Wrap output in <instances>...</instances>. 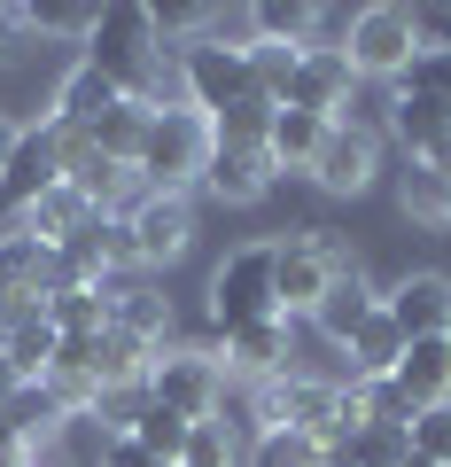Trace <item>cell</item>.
<instances>
[{
    "label": "cell",
    "mask_w": 451,
    "mask_h": 467,
    "mask_svg": "<svg viewBox=\"0 0 451 467\" xmlns=\"http://www.w3.org/2000/svg\"><path fill=\"white\" fill-rule=\"evenodd\" d=\"M374 171H382V133L358 125V117H334L327 140H319V156H312V180L327 187V195H366Z\"/></svg>",
    "instance_id": "9c48e42d"
},
{
    "label": "cell",
    "mask_w": 451,
    "mask_h": 467,
    "mask_svg": "<svg viewBox=\"0 0 451 467\" xmlns=\"http://www.w3.org/2000/svg\"><path fill=\"white\" fill-rule=\"evenodd\" d=\"M24 32H32L24 8H0V63H16V55H24Z\"/></svg>",
    "instance_id": "d590c367"
},
{
    "label": "cell",
    "mask_w": 451,
    "mask_h": 467,
    "mask_svg": "<svg viewBox=\"0 0 451 467\" xmlns=\"http://www.w3.org/2000/svg\"><path fill=\"white\" fill-rule=\"evenodd\" d=\"M319 140H327V117H312V109H272L265 156H272V171H312Z\"/></svg>",
    "instance_id": "d6986e66"
},
{
    "label": "cell",
    "mask_w": 451,
    "mask_h": 467,
    "mask_svg": "<svg viewBox=\"0 0 451 467\" xmlns=\"http://www.w3.org/2000/svg\"><path fill=\"white\" fill-rule=\"evenodd\" d=\"M24 24H32V32H55V39H94L101 8H78V0H39V8H24Z\"/></svg>",
    "instance_id": "1f68e13d"
},
{
    "label": "cell",
    "mask_w": 451,
    "mask_h": 467,
    "mask_svg": "<svg viewBox=\"0 0 451 467\" xmlns=\"http://www.w3.org/2000/svg\"><path fill=\"white\" fill-rule=\"evenodd\" d=\"M218 156V125L202 109H187V101H171V109H149V140H140V187L149 195H187V187L210 171Z\"/></svg>",
    "instance_id": "6da1fadb"
},
{
    "label": "cell",
    "mask_w": 451,
    "mask_h": 467,
    "mask_svg": "<svg viewBox=\"0 0 451 467\" xmlns=\"http://www.w3.org/2000/svg\"><path fill=\"white\" fill-rule=\"evenodd\" d=\"M125 234H133V265H179L195 250V202L187 195H133L125 202Z\"/></svg>",
    "instance_id": "ba28073f"
},
{
    "label": "cell",
    "mask_w": 451,
    "mask_h": 467,
    "mask_svg": "<svg viewBox=\"0 0 451 467\" xmlns=\"http://www.w3.org/2000/svg\"><path fill=\"white\" fill-rule=\"evenodd\" d=\"M55 288H63L55 250L39 242V234L8 226V234H0V304H16V296H55Z\"/></svg>",
    "instance_id": "7c38bea8"
},
{
    "label": "cell",
    "mask_w": 451,
    "mask_h": 467,
    "mask_svg": "<svg viewBox=\"0 0 451 467\" xmlns=\"http://www.w3.org/2000/svg\"><path fill=\"white\" fill-rule=\"evenodd\" d=\"M16 467H32V460H16Z\"/></svg>",
    "instance_id": "60d3db41"
},
{
    "label": "cell",
    "mask_w": 451,
    "mask_h": 467,
    "mask_svg": "<svg viewBox=\"0 0 451 467\" xmlns=\"http://www.w3.org/2000/svg\"><path fill=\"white\" fill-rule=\"evenodd\" d=\"M179 467H241V444H234V429L226 420H195L187 429V444H179Z\"/></svg>",
    "instance_id": "83f0119b"
},
{
    "label": "cell",
    "mask_w": 451,
    "mask_h": 467,
    "mask_svg": "<svg viewBox=\"0 0 451 467\" xmlns=\"http://www.w3.org/2000/svg\"><path fill=\"white\" fill-rule=\"evenodd\" d=\"M374 312H382V288H374L358 265H343V273L327 281V296H319L312 327L327 335V343H351V335H358V319H374Z\"/></svg>",
    "instance_id": "9a60e30c"
},
{
    "label": "cell",
    "mask_w": 451,
    "mask_h": 467,
    "mask_svg": "<svg viewBox=\"0 0 451 467\" xmlns=\"http://www.w3.org/2000/svg\"><path fill=\"white\" fill-rule=\"evenodd\" d=\"M327 467H334V460H327Z\"/></svg>",
    "instance_id": "b9f144b4"
},
{
    "label": "cell",
    "mask_w": 451,
    "mask_h": 467,
    "mask_svg": "<svg viewBox=\"0 0 451 467\" xmlns=\"http://www.w3.org/2000/svg\"><path fill=\"white\" fill-rule=\"evenodd\" d=\"M101 467H171V460H156V451L133 444V436H101Z\"/></svg>",
    "instance_id": "e575fe53"
},
{
    "label": "cell",
    "mask_w": 451,
    "mask_h": 467,
    "mask_svg": "<svg viewBox=\"0 0 451 467\" xmlns=\"http://www.w3.org/2000/svg\"><path fill=\"white\" fill-rule=\"evenodd\" d=\"M63 164H70V133H63V125H55V117L24 125L16 156H8V171H0V202H8V211H32V202L63 180Z\"/></svg>",
    "instance_id": "52a82bcc"
},
{
    "label": "cell",
    "mask_w": 451,
    "mask_h": 467,
    "mask_svg": "<svg viewBox=\"0 0 451 467\" xmlns=\"http://www.w3.org/2000/svg\"><path fill=\"white\" fill-rule=\"evenodd\" d=\"M420 47H428V39H420V16L382 0V8H358V16H351V47H343V55H351L358 78H397Z\"/></svg>",
    "instance_id": "8992f818"
},
{
    "label": "cell",
    "mask_w": 451,
    "mask_h": 467,
    "mask_svg": "<svg viewBox=\"0 0 451 467\" xmlns=\"http://www.w3.org/2000/svg\"><path fill=\"white\" fill-rule=\"evenodd\" d=\"M187 429H195V420H179V413H164V405H149V413H140L125 436H133V444H149L156 460H171V467H179V444H187Z\"/></svg>",
    "instance_id": "d6a6232c"
},
{
    "label": "cell",
    "mask_w": 451,
    "mask_h": 467,
    "mask_svg": "<svg viewBox=\"0 0 451 467\" xmlns=\"http://www.w3.org/2000/svg\"><path fill=\"white\" fill-rule=\"evenodd\" d=\"M210 319H218V335L250 327V319H281V304H272V242H241L210 273Z\"/></svg>",
    "instance_id": "277c9868"
},
{
    "label": "cell",
    "mask_w": 451,
    "mask_h": 467,
    "mask_svg": "<svg viewBox=\"0 0 451 467\" xmlns=\"http://www.w3.org/2000/svg\"><path fill=\"white\" fill-rule=\"evenodd\" d=\"M63 413H70V405L55 398L47 382H39V389H16V398H8V413H0V420H8V429H16L24 444H32V436H47L55 420H63Z\"/></svg>",
    "instance_id": "4dcf8cb0"
},
{
    "label": "cell",
    "mask_w": 451,
    "mask_h": 467,
    "mask_svg": "<svg viewBox=\"0 0 451 467\" xmlns=\"http://www.w3.org/2000/svg\"><path fill=\"white\" fill-rule=\"evenodd\" d=\"M140 140H149V109H140V101H118V109L86 133V149L109 156V164H140Z\"/></svg>",
    "instance_id": "d4e9b609"
},
{
    "label": "cell",
    "mask_w": 451,
    "mask_h": 467,
    "mask_svg": "<svg viewBox=\"0 0 451 467\" xmlns=\"http://www.w3.org/2000/svg\"><path fill=\"white\" fill-rule=\"evenodd\" d=\"M389 125H397L405 156H436L451 140V101H420V94H397L389 101Z\"/></svg>",
    "instance_id": "ffe728a7"
},
{
    "label": "cell",
    "mask_w": 451,
    "mask_h": 467,
    "mask_svg": "<svg viewBox=\"0 0 451 467\" xmlns=\"http://www.w3.org/2000/svg\"><path fill=\"white\" fill-rule=\"evenodd\" d=\"M420 164H436V171H444V180H451V140H444V149H436V156H420Z\"/></svg>",
    "instance_id": "f35d334b"
},
{
    "label": "cell",
    "mask_w": 451,
    "mask_h": 467,
    "mask_svg": "<svg viewBox=\"0 0 451 467\" xmlns=\"http://www.w3.org/2000/svg\"><path fill=\"white\" fill-rule=\"evenodd\" d=\"M397 202H405V218H420V226H451V180L436 164H420V156H405Z\"/></svg>",
    "instance_id": "44dd1931"
},
{
    "label": "cell",
    "mask_w": 451,
    "mask_h": 467,
    "mask_svg": "<svg viewBox=\"0 0 451 467\" xmlns=\"http://www.w3.org/2000/svg\"><path fill=\"white\" fill-rule=\"evenodd\" d=\"M16 133H24L16 117H0V171H8V156H16Z\"/></svg>",
    "instance_id": "74e56055"
},
{
    "label": "cell",
    "mask_w": 451,
    "mask_h": 467,
    "mask_svg": "<svg viewBox=\"0 0 451 467\" xmlns=\"http://www.w3.org/2000/svg\"><path fill=\"white\" fill-rule=\"evenodd\" d=\"M250 467H327V444L303 429H265L250 444Z\"/></svg>",
    "instance_id": "4316f807"
},
{
    "label": "cell",
    "mask_w": 451,
    "mask_h": 467,
    "mask_svg": "<svg viewBox=\"0 0 451 467\" xmlns=\"http://www.w3.org/2000/svg\"><path fill=\"white\" fill-rule=\"evenodd\" d=\"M296 63L303 47H272V39H250V78L265 101H288V86H296Z\"/></svg>",
    "instance_id": "f1b7e54d"
},
{
    "label": "cell",
    "mask_w": 451,
    "mask_h": 467,
    "mask_svg": "<svg viewBox=\"0 0 451 467\" xmlns=\"http://www.w3.org/2000/svg\"><path fill=\"white\" fill-rule=\"evenodd\" d=\"M8 398H16V374H8V367H0V413H8Z\"/></svg>",
    "instance_id": "ab89813d"
},
{
    "label": "cell",
    "mask_w": 451,
    "mask_h": 467,
    "mask_svg": "<svg viewBox=\"0 0 451 467\" xmlns=\"http://www.w3.org/2000/svg\"><path fill=\"white\" fill-rule=\"evenodd\" d=\"M86 218H94V202H86V195H78V187H70V180H55L47 195H39L32 211H24V234H39V242H47V250H55V242H63V234H78Z\"/></svg>",
    "instance_id": "603a6c76"
},
{
    "label": "cell",
    "mask_w": 451,
    "mask_h": 467,
    "mask_svg": "<svg viewBox=\"0 0 451 467\" xmlns=\"http://www.w3.org/2000/svg\"><path fill=\"white\" fill-rule=\"evenodd\" d=\"M420 39L428 47H451V16H420Z\"/></svg>",
    "instance_id": "8d00e7d4"
},
{
    "label": "cell",
    "mask_w": 451,
    "mask_h": 467,
    "mask_svg": "<svg viewBox=\"0 0 451 467\" xmlns=\"http://www.w3.org/2000/svg\"><path fill=\"white\" fill-rule=\"evenodd\" d=\"M351 86H358V70H351V55L334 47V55H319V47H303V63H296V86H288V101L281 109H312V117H343L351 109Z\"/></svg>",
    "instance_id": "8fae6325"
},
{
    "label": "cell",
    "mask_w": 451,
    "mask_h": 467,
    "mask_svg": "<svg viewBox=\"0 0 451 467\" xmlns=\"http://www.w3.org/2000/svg\"><path fill=\"white\" fill-rule=\"evenodd\" d=\"M226 374H250V382L288 374V319H250V327H234L226 335Z\"/></svg>",
    "instance_id": "e0dca14e"
},
{
    "label": "cell",
    "mask_w": 451,
    "mask_h": 467,
    "mask_svg": "<svg viewBox=\"0 0 451 467\" xmlns=\"http://www.w3.org/2000/svg\"><path fill=\"white\" fill-rule=\"evenodd\" d=\"M218 398H226V358H218V350H156L149 405H164V413H179V420H210Z\"/></svg>",
    "instance_id": "5b68a950"
},
{
    "label": "cell",
    "mask_w": 451,
    "mask_h": 467,
    "mask_svg": "<svg viewBox=\"0 0 451 467\" xmlns=\"http://www.w3.org/2000/svg\"><path fill=\"white\" fill-rule=\"evenodd\" d=\"M109 327H125V335H140V343L164 350V335H171V304L156 296V288H125V296H109Z\"/></svg>",
    "instance_id": "484cf974"
},
{
    "label": "cell",
    "mask_w": 451,
    "mask_h": 467,
    "mask_svg": "<svg viewBox=\"0 0 451 467\" xmlns=\"http://www.w3.org/2000/svg\"><path fill=\"white\" fill-rule=\"evenodd\" d=\"M202 187H210L218 202H265L272 156H265V149H234V140H218V156H210V171H202Z\"/></svg>",
    "instance_id": "2e32d148"
},
{
    "label": "cell",
    "mask_w": 451,
    "mask_h": 467,
    "mask_svg": "<svg viewBox=\"0 0 451 467\" xmlns=\"http://www.w3.org/2000/svg\"><path fill=\"white\" fill-rule=\"evenodd\" d=\"M382 312L397 319L405 343H420V335H451V273H405L397 288H382Z\"/></svg>",
    "instance_id": "30bf717a"
},
{
    "label": "cell",
    "mask_w": 451,
    "mask_h": 467,
    "mask_svg": "<svg viewBox=\"0 0 451 467\" xmlns=\"http://www.w3.org/2000/svg\"><path fill=\"white\" fill-rule=\"evenodd\" d=\"M47 319L63 343H94V335H109V288H63V296H47Z\"/></svg>",
    "instance_id": "7402d4cb"
},
{
    "label": "cell",
    "mask_w": 451,
    "mask_h": 467,
    "mask_svg": "<svg viewBox=\"0 0 451 467\" xmlns=\"http://www.w3.org/2000/svg\"><path fill=\"white\" fill-rule=\"evenodd\" d=\"M389 86L397 94H420V101H451V47H420Z\"/></svg>",
    "instance_id": "f546056e"
},
{
    "label": "cell",
    "mask_w": 451,
    "mask_h": 467,
    "mask_svg": "<svg viewBox=\"0 0 451 467\" xmlns=\"http://www.w3.org/2000/svg\"><path fill=\"white\" fill-rule=\"evenodd\" d=\"M351 265L343 257V242L334 234H288V242H272V304H281V319H312L319 296H327V281Z\"/></svg>",
    "instance_id": "7a4b0ae2"
},
{
    "label": "cell",
    "mask_w": 451,
    "mask_h": 467,
    "mask_svg": "<svg viewBox=\"0 0 451 467\" xmlns=\"http://www.w3.org/2000/svg\"><path fill=\"white\" fill-rule=\"evenodd\" d=\"M389 382L413 398V413H428V405H451V335H420V343H405L397 374Z\"/></svg>",
    "instance_id": "5bb4252c"
},
{
    "label": "cell",
    "mask_w": 451,
    "mask_h": 467,
    "mask_svg": "<svg viewBox=\"0 0 451 467\" xmlns=\"http://www.w3.org/2000/svg\"><path fill=\"white\" fill-rule=\"evenodd\" d=\"M118 101H125V94H118V78H101V70L78 55V63L63 70V86H55V109H47V117L63 125V133H94V125L118 109Z\"/></svg>",
    "instance_id": "4fadbf2b"
},
{
    "label": "cell",
    "mask_w": 451,
    "mask_h": 467,
    "mask_svg": "<svg viewBox=\"0 0 451 467\" xmlns=\"http://www.w3.org/2000/svg\"><path fill=\"white\" fill-rule=\"evenodd\" d=\"M334 398H343V382L288 374V429H303V436H319V444H334Z\"/></svg>",
    "instance_id": "cb8c5ba5"
},
{
    "label": "cell",
    "mask_w": 451,
    "mask_h": 467,
    "mask_svg": "<svg viewBox=\"0 0 451 467\" xmlns=\"http://www.w3.org/2000/svg\"><path fill=\"white\" fill-rule=\"evenodd\" d=\"M413 451L436 467H451V405H428V413L413 420Z\"/></svg>",
    "instance_id": "836d02e7"
},
{
    "label": "cell",
    "mask_w": 451,
    "mask_h": 467,
    "mask_svg": "<svg viewBox=\"0 0 451 467\" xmlns=\"http://www.w3.org/2000/svg\"><path fill=\"white\" fill-rule=\"evenodd\" d=\"M343 350H351V382H389L397 358H405V335H397V319H389V312H374V319H358V335Z\"/></svg>",
    "instance_id": "ac0fdd59"
},
{
    "label": "cell",
    "mask_w": 451,
    "mask_h": 467,
    "mask_svg": "<svg viewBox=\"0 0 451 467\" xmlns=\"http://www.w3.org/2000/svg\"><path fill=\"white\" fill-rule=\"evenodd\" d=\"M250 94H257L250 47H226V39H195V47H179V101H187V109H202L218 125V117L241 109Z\"/></svg>",
    "instance_id": "3957f363"
}]
</instances>
